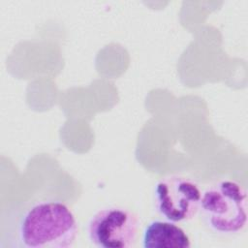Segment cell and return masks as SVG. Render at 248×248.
Listing matches in <instances>:
<instances>
[{
	"label": "cell",
	"mask_w": 248,
	"mask_h": 248,
	"mask_svg": "<svg viewBox=\"0 0 248 248\" xmlns=\"http://www.w3.org/2000/svg\"><path fill=\"white\" fill-rule=\"evenodd\" d=\"M201 197L200 187L195 180L182 175H169L155 185L154 206L168 221H190L199 213Z\"/></svg>",
	"instance_id": "cell-3"
},
{
	"label": "cell",
	"mask_w": 248,
	"mask_h": 248,
	"mask_svg": "<svg viewBox=\"0 0 248 248\" xmlns=\"http://www.w3.org/2000/svg\"><path fill=\"white\" fill-rule=\"evenodd\" d=\"M144 248H189L191 240L185 231L170 221L154 220L142 232Z\"/></svg>",
	"instance_id": "cell-5"
},
{
	"label": "cell",
	"mask_w": 248,
	"mask_h": 248,
	"mask_svg": "<svg viewBox=\"0 0 248 248\" xmlns=\"http://www.w3.org/2000/svg\"><path fill=\"white\" fill-rule=\"evenodd\" d=\"M78 223L62 202L44 200L10 207L1 220V248H70Z\"/></svg>",
	"instance_id": "cell-1"
},
{
	"label": "cell",
	"mask_w": 248,
	"mask_h": 248,
	"mask_svg": "<svg viewBox=\"0 0 248 248\" xmlns=\"http://www.w3.org/2000/svg\"><path fill=\"white\" fill-rule=\"evenodd\" d=\"M140 222L131 210L110 206L96 212L87 226L90 242L99 248H130L135 245Z\"/></svg>",
	"instance_id": "cell-4"
},
{
	"label": "cell",
	"mask_w": 248,
	"mask_h": 248,
	"mask_svg": "<svg viewBox=\"0 0 248 248\" xmlns=\"http://www.w3.org/2000/svg\"><path fill=\"white\" fill-rule=\"evenodd\" d=\"M199 212L210 232L223 236L237 234L247 224L246 190L234 180H220L203 191Z\"/></svg>",
	"instance_id": "cell-2"
}]
</instances>
